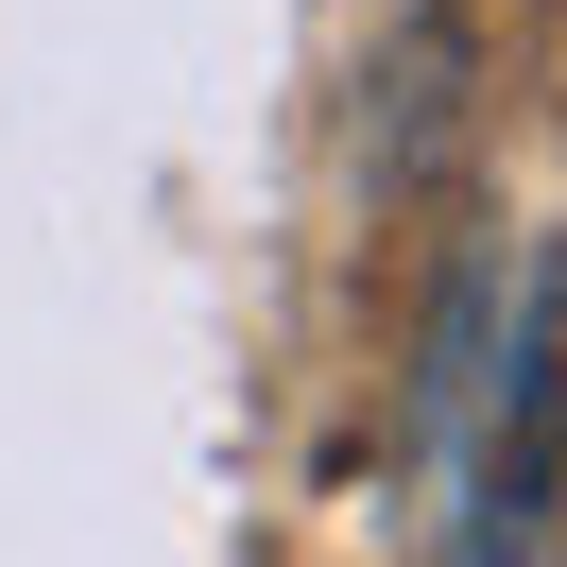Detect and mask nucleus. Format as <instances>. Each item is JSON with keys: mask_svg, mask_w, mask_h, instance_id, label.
Listing matches in <instances>:
<instances>
[{"mask_svg": "<svg viewBox=\"0 0 567 567\" xmlns=\"http://www.w3.org/2000/svg\"><path fill=\"white\" fill-rule=\"evenodd\" d=\"M498 464H482V516H464V567H516L533 533H550V482H567V241L516 276V310H498Z\"/></svg>", "mask_w": 567, "mask_h": 567, "instance_id": "f257e3e1", "label": "nucleus"}]
</instances>
